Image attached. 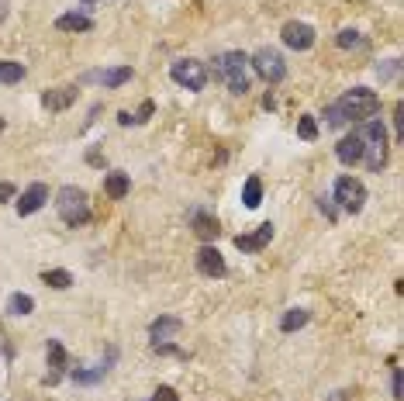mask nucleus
Here are the masks:
<instances>
[{
    "instance_id": "f257e3e1",
    "label": "nucleus",
    "mask_w": 404,
    "mask_h": 401,
    "mask_svg": "<svg viewBox=\"0 0 404 401\" xmlns=\"http://www.w3.org/2000/svg\"><path fill=\"white\" fill-rule=\"evenodd\" d=\"M377 111H380V97H377L370 87H353V90H346L335 104L325 108V118H328L332 128H342V125H349V121H370Z\"/></svg>"
},
{
    "instance_id": "f03ea898",
    "label": "nucleus",
    "mask_w": 404,
    "mask_h": 401,
    "mask_svg": "<svg viewBox=\"0 0 404 401\" xmlns=\"http://www.w3.org/2000/svg\"><path fill=\"white\" fill-rule=\"evenodd\" d=\"M214 77L228 83V90L235 97L249 94V56L245 52H225L214 59Z\"/></svg>"
},
{
    "instance_id": "7ed1b4c3",
    "label": "nucleus",
    "mask_w": 404,
    "mask_h": 401,
    "mask_svg": "<svg viewBox=\"0 0 404 401\" xmlns=\"http://www.w3.org/2000/svg\"><path fill=\"white\" fill-rule=\"evenodd\" d=\"M56 215L63 218V225L80 229V225L90 222V200H86V194H83L80 187L66 184V187H59V194H56Z\"/></svg>"
},
{
    "instance_id": "20e7f679",
    "label": "nucleus",
    "mask_w": 404,
    "mask_h": 401,
    "mask_svg": "<svg viewBox=\"0 0 404 401\" xmlns=\"http://www.w3.org/2000/svg\"><path fill=\"white\" fill-rule=\"evenodd\" d=\"M360 139H363V163L377 173V170L387 163V128H384V121L380 118L363 121Z\"/></svg>"
},
{
    "instance_id": "39448f33",
    "label": "nucleus",
    "mask_w": 404,
    "mask_h": 401,
    "mask_svg": "<svg viewBox=\"0 0 404 401\" xmlns=\"http://www.w3.org/2000/svg\"><path fill=\"white\" fill-rule=\"evenodd\" d=\"M332 200H339V208H342V211L360 215V211H363V204H366L363 180H356V177H339V180H335V187H332Z\"/></svg>"
},
{
    "instance_id": "423d86ee",
    "label": "nucleus",
    "mask_w": 404,
    "mask_h": 401,
    "mask_svg": "<svg viewBox=\"0 0 404 401\" xmlns=\"http://www.w3.org/2000/svg\"><path fill=\"white\" fill-rule=\"evenodd\" d=\"M249 66L266 83H283V77H287V63H283V56L277 49H259V52L249 59Z\"/></svg>"
},
{
    "instance_id": "0eeeda50",
    "label": "nucleus",
    "mask_w": 404,
    "mask_h": 401,
    "mask_svg": "<svg viewBox=\"0 0 404 401\" xmlns=\"http://www.w3.org/2000/svg\"><path fill=\"white\" fill-rule=\"evenodd\" d=\"M169 77H173V83H180L187 90H204L207 87V70H204V63H197V59H176L169 66Z\"/></svg>"
},
{
    "instance_id": "6e6552de",
    "label": "nucleus",
    "mask_w": 404,
    "mask_h": 401,
    "mask_svg": "<svg viewBox=\"0 0 404 401\" xmlns=\"http://www.w3.org/2000/svg\"><path fill=\"white\" fill-rule=\"evenodd\" d=\"M280 39L287 49H294V52H308V49H315V28L311 25H304V21H287L280 32Z\"/></svg>"
},
{
    "instance_id": "1a4fd4ad",
    "label": "nucleus",
    "mask_w": 404,
    "mask_h": 401,
    "mask_svg": "<svg viewBox=\"0 0 404 401\" xmlns=\"http://www.w3.org/2000/svg\"><path fill=\"white\" fill-rule=\"evenodd\" d=\"M194 263H197V274L211 277V281L228 274V267H225V256H221L214 246H201V249H197V256H194Z\"/></svg>"
},
{
    "instance_id": "9d476101",
    "label": "nucleus",
    "mask_w": 404,
    "mask_h": 401,
    "mask_svg": "<svg viewBox=\"0 0 404 401\" xmlns=\"http://www.w3.org/2000/svg\"><path fill=\"white\" fill-rule=\"evenodd\" d=\"M45 200H48V187H45V184H32V187L21 194V200H18V215H21V218H25V215H35V211L45 208Z\"/></svg>"
},
{
    "instance_id": "9b49d317",
    "label": "nucleus",
    "mask_w": 404,
    "mask_h": 401,
    "mask_svg": "<svg viewBox=\"0 0 404 401\" xmlns=\"http://www.w3.org/2000/svg\"><path fill=\"white\" fill-rule=\"evenodd\" d=\"M335 156H339V163H346V166H356V163H363V139H360V132L346 135V139L335 146Z\"/></svg>"
},
{
    "instance_id": "f8f14e48",
    "label": "nucleus",
    "mask_w": 404,
    "mask_h": 401,
    "mask_svg": "<svg viewBox=\"0 0 404 401\" xmlns=\"http://www.w3.org/2000/svg\"><path fill=\"white\" fill-rule=\"evenodd\" d=\"M273 239V225L270 222H263L256 232H249V236H235V249H242V253H259L266 242Z\"/></svg>"
},
{
    "instance_id": "ddd939ff",
    "label": "nucleus",
    "mask_w": 404,
    "mask_h": 401,
    "mask_svg": "<svg viewBox=\"0 0 404 401\" xmlns=\"http://www.w3.org/2000/svg\"><path fill=\"white\" fill-rule=\"evenodd\" d=\"M83 80H97L104 83L107 90H118V87H124L131 80V66H111V70H100V73H86Z\"/></svg>"
},
{
    "instance_id": "4468645a",
    "label": "nucleus",
    "mask_w": 404,
    "mask_h": 401,
    "mask_svg": "<svg viewBox=\"0 0 404 401\" xmlns=\"http://www.w3.org/2000/svg\"><path fill=\"white\" fill-rule=\"evenodd\" d=\"M45 357H48V367H52V374H45V384H56V381L63 377V370H66V350H63V343H59V339H48Z\"/></svg>"
},
{
    "instance_id": "2eb2a0df",
    "label": "nucleus",
    "mask_w": 404,
    "mask_h": 401,
    "mask_svg": "<svg viewBox=\"0 0 404 401\" xmlns=\"http://www.w3.org/2000/svg\"><path fill=\"white\" fill-rule=\"evenodd\" d=\"M73 101H77V87H56V90H45V94H41V104H45L48 111H66Z\"/></svg>"
},
{
    "instance_id": "dca6fc26",
    "label": "nucleus",
    "mask_w": 404,
    "mask_h": 401,
    "mask_svg": "<svg viewBox=\"0 0 404 401\" xmlns=\"http://www.w3.org/2000/svg\"><path fill=\"white\" fill-rule=\"evenodd\" d=\"M180 329H183V322L176 319V315H159V319L149 325V336H152V343H166V339H173Z\"/></svg>"
},
{
    "instance_id": "f3484780",
    "label": "nucleus",
    "mask_w": 404,
    "mask_h": 401,
    "mask_svg": "<svg viewBox=\"0 0 404 401\" xmlns=\"http://www.w3.org/2000/svg\"><path fill=\"white\" fill-rule=\"evenodd\" d=\"M190 225H194V232H197V239H204V242H211V239H218V218H211L207 211H194L190 215Z\"/></svg>"
},
{
    "instance_id": "a211bd4d",
    "label": "nucleus",
    "mask_w": 404,
    "mask_h": 401,
    "mask_svg": "<svg viewBox=\"0 0 404 401\" xmlns=\"http://www.w3.org/2000/svg\"><path fill=\"white\" fill-rule=\"evenodd\" d=\"M56 28H59V32H73V35H77V32H93V21H90L86 14L70 11V14H59V18H56Z\"/></svg>"
},
{
    "instance_id": "6ab92c4d",
    "label": "nucleus",
    "mask_w": 404,
    "mask_h": 401,
    "mask_svg": "<svg viewBox=\"0 0 404 401\" xmlns=\"http://www.w3.org/2000/svg\"><path fill=\"white\" fill-rule=\"evenodd\" d=\"M104 191H107V198L111 200H124L128 198V191H131V180H128V173H107L104 177Z\"/></svg>"
},
{
    "instance_id": "aec40b11",
    "label": "nucleus",
    "mask_w": 404,
    "mask_h": 401,
    "mask_svg": "<svg viewBox=\"0 0 404 401\" xmlns=\"http://www.w3.org/2000/svg\"><path fill=\"white\" fill-rule=\"evenodd\" d=\"M242 204L249 208V211H256L259 204H263V180L259 177H249L242 187Z\"/></svg>"
},
{
    "instance_id": "412c9836",
    "label": "nucleus",
    "mask_w": 404,
    "mask_h": 401,
    "mask_svg": "<svg viewBox=\"0 0 404 401\" xmlns=\"http://www.w3.org/2000/svg\"><path fill=\"white\" fill-rule=\"evenodd\" d=\"M311 319V312H304V308H290V312H283L280 319V329L283 332H297V329H304Z\"/></svg>"
},
{
    "instance_id": "4be33fe9",
    "label": "nucleus",
    "mask_w": 404,
    "mask_h": 401,
    "mask_svg": "<svg viewBox=\"0 0 404 401\" xmlns=\"http://www.w3.org/2000/svg\"><path fill=\"white\" fill-rule=\"evenodd\" d=\"M41 284L52 287V291H66L73 284V274L70 270H41Z\"/></svg>"
},
{
    "instance_id": "5701e85b",
    "label": "nucleus",
    "mask_w": 404,
    "mask_h": 401,
    "mask_svg": "<svg viewBox=\"0 0 404 401\" xmlns=\"http://www.w3.org/2000/svg\"><path fill=\"white\" fill-rule=\"evenodd\" d=\"M7 312L11 315H32L35 312V298L32 294H11L7 298Z\"/></svg>"
},
{
    "instance_id": "b1692460",
    "label": "nucleus",
    "mask_w": 404,
    "mask_h": 401,
    "mask_svg": "<svg viewBox=\"0 0 404 401\" xmlns=\"http://www.w3.org/2000/svg\"><path fill=\"white\" fill-rule=\"evenodd\" d=\"M25 66L21 63H14V59H0V83H21L25 80Z\"/></svg>"
},
{
    "instance_id": "393cba45",
    "label": "nucleus",
    "mask_w": 404,
    "mask_h": 401,
    "mask_svg": "<svg viewBox=\"0 0 404 401\" xmlns=\"http://www.w3.org/2000/svg\"><path fill=\"white\" fill-rule=\"evenodd\" d=\"M104 374H107V363L90 367V370H73V381L77 384H97V381H104Z\"/></svg>"
},
{
    "instance_id": "a878e982",
    "label": "nucleus",
    "mask_w": 404,
    "mask_h": 401,
    "mask_svg": "<svg viewBox=\"0 0 404 401\" xmlns=\"http://www.w3.org/2000/svg\"><path fill=\"white\" fill-rule=\"evenodd\" d=\"M297 135H301L304 142H315V139H318V121H315V115H301V118H297Z\"/></svg>"
},
{
    "instance_id": "bb28decb",
    "label": "nucleus",
    "mask_w": 404,
    "mask_h": 401,
    "mask_svg": "<svg viewBox=\"0 0 404 401\" xmlns=\"http://www.w3.org/2000/svg\"><path fill=\"white\" fill-rule=\"evenodd\" d=\"M339 49H360L363 45V35L360 32H353V28H346V32H339Z\"/></svg>"
},
{
    "instance_id": "cd10ccee",
    "label": "nucleus",
    "mask_w": 404,
    "mask_h": 401,
    "mask_svg": "<svg viewBox=\"0 0 404 401\" xmlns=\"http://www.w3.org/2000/svg\"><path fill=\"white\" fill-rule=\"evenodd\" d=\"M152 111H156V104H152V101H142V108L131 115V121H135V125H145V121L152 118Z\"/></svg>"
},
{
    "instance_id": "c85d7f7f",
    "label": "nucleus",
    "mask_w": 404,
    "mask_h": 401,
    "mask_svg": "<svg viewBox=\"0 0 404 401\" xmlns=\"http://www.w3.org/2000/svg\"><path fill=\"white\" fill-rule=\"evenodd\" d=\"M152 346H156V353H162V357H187V353L176 350L173 343H152Z\"/></svg>"
},
{
    "instance_id": "c756f323",
    "label": "nucleus",
    "mask_w": 404,
    "mask_h": 401,
    "mask_svg": "<svg viewBox=\"0 0 404 401\" xmlns=\"http://www.w3.org/2000/svg\"><path fill=\"white\" fill-rule=\"evenodd\" d=\"M152 401H180V395H176L173 388H159V391H156V398H152Z\"/></svg>"
},
{
    "instance_id": "7c9ffc66",
    "label": "nucleus",
    "mask_w": 404,
    "mask_h": 401,
    "mask_svg": "<svg viewBox=\"0 0 404 401\" xmlns=\"http://www.w3.org/2000/svg\"><path fill=\"white\" fill-rule=\"evenodd\" d=\"M318 204H322V211H325V218H328V222H335V218H339V211H335V204H332V200H318Z\"/></svg>"
},
{
    "instance_id": "2f4dec72",
    "label": "nucleus",
    "mask_w": 404,
    "mask_h": 401,
    "mask_svg": "<svg viewBox=\"0 0 404 401\" xmlns=\"http://www.w3.org/2000/svg\"><path fill=\"white\" fill-rule=\"evenodd\" d=\"M391 391H394V398H401V370L394 367V374H391Z\"/></svg>"
},
{
    "instance_id": "473e14b6",
    "label": "nucleus",
    "mask_w": 404,
    "mask_h": 401,
    "mask_svg": "<svg viewBox=\"0 0 404 401\" xmlns=\"http://www.w3.org/2000/svg\"><path fill=\"white\" fill-rule=\"evenodd\" d=\"M11 198H14V184L0 180V204H4V200H11Z\"/></svg>"
},
{
    "instance_id": "72a5a7b5",
    "label": "nucleus",
    "mask_w": 404,
    "mask_h": 401,
    "mask_svg": "<svg viewBox=\"0 0 404 401\" xmlns=\"http://www.w3.org/2000/svg\"><path fill=\"white\" fill-rule=\"evenodd\" d=\"M4 128H7V121H4V118H0V132H4Z\"/></svg>"
},
{
    "instance_id": "f704fd0d",
    "label": "nucleus",
    "mask_w": 404,
    "mask_h": 401,
    "mask_svg": "<svg viewBox=\"0 0 404 401\" xmlns=\"http://www.w3.org/2000/svg\"><path fill=\"white\" fill-rule=\"evenodd\" d=\"M83 4H93V0H83Z\"/></svg>"
}]
</instances>
